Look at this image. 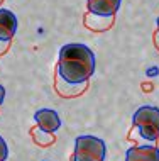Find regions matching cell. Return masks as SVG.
<instances>
[{
	"mask_svg": "<svg viewBox=\"0 0 159 161\" xmlns=\"http://www.w3.org/2000/svg\"><path fill=\"white\" fill-rule=\"evenodd\" d=\"M8 156V146L5 142V139L0 136V161H5Z\"/></svg>",
	"mask_w": 159,
	"mask_h": 161,
	"instance_id": "7c38bea8",
	"label": "cell"
},
{
	"mask_svg": "<svg viewBox=\"0 0 159 161\" xmlns=\"http://www.w3.org/2000/svg\"><path fill=\"white\" fill-rule=\"evenodd\" d=\"M88 88V81H81V83H71V81L64 80L58 71L54 73V90L59 97L63 98H75L80 97L87 92Z\"/></svg>",
	"mask_w": 159,
	"mask_h": 161,
	"instance_id": "277c9868",
	"label": "cell"
},
{
	"mask_svg": "<svg viewBox=\"0 0 159 161\" xmlns=\"http://www.w3.org/2000/svg\"><path fill=\"white\" fill-rule=\"evenodd\" d=\"M132 125L147 139H159V108L154 105L139 107L132 115Z\"/></svg>",
	"mask_w": 159,
	"mask_h": 161,
	"instance_id": "3957f363",
	"label": "cell"
},
{
	"mask_svg": "<svg viewBox=\"0 0 159 161\" xmlns=\"http://www.w3.org/2000/svg\"><path fill=\"white\" fill-rule=\"evenodd\" d=\"M19 27L17 17L8 8H0V39L2 41H12Z\"/></svg>",
	"mask_w": 159,
	"mask_h": 161,
	"instance_id": "8992f818",
	"label": "cell"
},
{
	"mask_svg": "<svg viewBox=\"0 0 159 161\" xmlns=\"http://www.w3.org/2000/svg\"><path fill=\"white\" fill-rule=\"evenodd\" d=\"M34 120H36L37 127H41L42 130H48V132H56L61 127V119H59L58 112L53 110V108H39L34 114Z\"/></svg>",
	"mask_w": 159,
	"mask_h": 161,
	"instance_id": "5b68a950",
	"label": "cell"
},
{
	"mask_svg": "<svg viewBox=\"0 0 159 161\" xmlns=\"http://www.w3.org/2000/svg\"><path fill=\"white\" fill-rule=\"evenodd\" d=\"M152 41H154V46L157 47V51H159V32L156 31L154 32V36H152Z\"/></svg>",
	"mask_w": 159,
	"mask_h": 161,
	"instance_id": "5bb4252c",
	"label": "cell"
},
{
	"mask_svg": "<svg viewBox=\"0 0 159 161\" xmlns=\"http://www.w3.org/2000/svg\"><path fill=\"white\" fill-rule=\"evenodd\" d=\"M107 156V144L97 136H78L71 158L75 161H103Z\"/></svg>",
	"mask_w": 159,
	"mask_h": 161,
	"instance_id": "7a4b0ae2",
	"label": "cell"
},
{
	"mask_svg": "<svg viewBox=\"0 0 159 161\" xmlns=\"http://www.w3.org/2000/svg\"><path fill=\"white\" fill-rule=\"evenodd\" d=\"M95 54L87 44L70 42L59 49L56 71L71 83L88 81L95 73Z\"/></svg>",
	"mask_w": 159,
	"mask_h": 161,
	"instance_id": "6da1fadb",
	"label": "cell"
},
{
	"mask_svg": "<svg viewBox=\"0 0 159 161\" xmlns=\"http://www.w3.org/2000/svg\"><path fill=\"white\" fill-rule=\"evenodd\" d=\"M125 161H159L157 146H132L125 153Z\"/></svg>",
	"mask_w": 159,
	"mask_h": 161,
	"instance_id": "ba28073f",
	"label": "cell"
},
{
	"mask_svg": "<svg viewBox=\"0 0 159 161\" xmlns=\"http://www.w3.org/2000/svg\"><path fill=\"white\" fill-rule=\"evenodd\" d=\"M3 100H5V88L0 85V105L3 103Z\"/></svg>",
	"mask_w": 159,
	"mask_h": 161,
	"instance_id": "9a60e30c",
	"label": "cell"
},
{
	"mask_svg": "<svg viewBox=\"0 0 159 161\" xmlns=\"http://www.w3.org/2000/svg\"><path fill=\"white\" fill-rule=\"evenodd\" d=\"M70 161H75V159H73V158H71V159H70Z\"/></svg>",
	"mask_w": 159,
	"mask_h": 161,
	"instance_id": "d6986e66",
	"label": "cell"
},
{
	"mask_svg": "<svg viewBox=\"0 0 159 161\" xmlns=\"http://www.w3.org/2000/svg\"><path fill=\"white\" fill-rule=\"evenodd\" d=\"M151 88H152L151 83H149V85H144V90H151Z\"/></svg>",
	"mask_w": 159,
	"mask_h": 161,
	"instance_id": "e0dca14e",
	"label": "cell"
},
{
	"mask_svg": "<svg viewBox=\"0 0 159 161\" xmlns=\"http://www.w3.org/2000/svg\"><path fill=\"white\" fill-rule=\"evenodd\" d=\"M156 25H157V32H159V17H157V20H156Z\"/></svg>",
	"mask_w": 159,
	"mask_h": 161,
	"instance_id": "ac0fdd59",
	"label": "cell"
},
{
	"mask_svg": "<svg viewBox=\"0 0 159 161\" xmlns=\"http://www.w3.org/2000/svg\"><path fill=\"white\" fill-rule=\"evenodd\" d=\"M122 0H87L88 12L98 15H115L120 8Z\"/></svg>",
	"mask_w": 159,
	"mask_h": 161,
	"instance_id": "9c48e42d",
	"label": "cell"
},
{
	"mask_svg": "<svg viewBox=\"0 0 159 161\" xmlns=\"http://www.w3.org/2000/svg\"><path fill=\"white\" fill-rule=\"evenodd\" d=\"M10 44H12V41H2V39H0V56L7 53L8 47H10Z\"/></svg>",
	"mask_w": 159,
	"mask_h": 161,
	"instance_id": "4fadbf2b",
	"label": "cell"
},
{
	"mask_svg": "<svg viewBox=\"0 0 159 161\" xmlns=\"http://www.w3.org/2000/svg\"><path fill=\"white\" fill-rule=\"evenodd\" d=\"M31 137L34 141V144H37L39 147H49L56 142V136L54 132H48V130H42L41 127H32L31 129Z\"/></svg>",
	"mask_w": 159,
	"mask_h": 161,
	"instance_id": "30bf717a",
	"label": "cell"
},
{
	"mask_svg": "<svg viewBox=\"0 0 159 161\" xmlns=\"http://www.w3.org/2000/svg\"><path fill=\"white\" fill-rule=\"evenodd\" d=\"M129 141L130 142H134V146H157V141H154V139H147V137H144L142 134L139 132V129L134 127L132 125V129H130V132H129Z\"/></svg>",
	"mask_w": 159,
	"mask_h": 161,
	"instance_id": "8fae6325",
	"label": "cell"
},
{
	"mask_svg": "<svg viewBox=\"0 0 159 161\" xmlns=\"http://www.w3.org/2000/svg\"><path fill=\"white\" fill-rule=\"evenodd\" d=\"M2 2H3V0H0V3H2Z\"/></svg>",
	"mask_w": 159,
	"mask_h": 161,
	"instance_id": "ffe728a7",
	"label": "cell"
},
{
	"mask_svg": "<svg viewBox=\"0 0 159 161\" xmlns=\"http://www.w3.org/2000/svg\"><path fill=\"white\" fill-rule=\"evenodd\" d=\"M115 22V15H98L93 12H87L83 17V24L85 27L90 29L93 32H105L114 25Z\"/></svg>",
	"mask_w": 159,
	"mask_h": 161,
	"instance_id": "52a82bcc",
	"label": "cell"
},
{
	"mask_svg": "<svg viewBox=\"0 0 159 161\" xmlns=\"http://www.w3.org/2000/svg\"><path fill=\"white\" fill-rule=\"evenodd\" d=\"M157 75V68H151L147 69V76H156Z\"/></svg>",
	"mask_w": 159,
	"mask_h": 161,
	"instance_id": "2e32d148",
	"label": "cell"
}]
</instances>
